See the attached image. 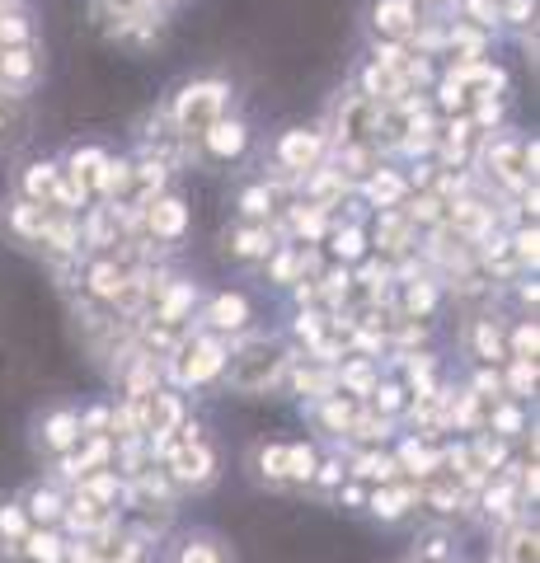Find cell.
Returning a JSON list of instances; mask_svg holds the SVG:
<instances>
[{
  "label": "cell",
  "mask_w": 540,
  "mask_h": 563,
  "mask_svg": "<svg viewBox=\"0 0 540 563\" xmlns=\"http://www.w3.org/2000/svg\"><path fill=\"white\" fill-rule=\"evenodd\" d=\"M80 442V413L76 409H57L43 423V446L47 451H71Z\"/></svg>",
  "instance_id": "cell-13"
},
{
  "label": "cell",
  "mask_w": 540,
  "mask_h": 563,
  "mask_svg": "<svg viewBox=\"0 0 540 563\" xmlns=\"http://www.w3.org/2000/svg\"><path fill=\"white\" fill-rule=\"evenodd\" d=\"M470 15H475L479 24H494V19H498V5H494V0H470Z\"/></svg>",
  "instance_id": "cell-41"
},
{
  "label": "cell",
  "mask_w": 540,
  "mask_h": 563,
  "mask_svg": "<svg viewBox=\"0 0 540 563\" xmlns=\"http://www.w3.org/2000/svg\"><path fill=\"white\" fill-rule=\"evenodd\" d=\"M376 404H381V409H400L404 390H400V385H376Z\"/></svg>",
  "instance_id": "cell-39"
},
{
  "label": "cell",
  "mask_w": 540,
  "mask_h": 563,
  "mask_svg": "<svg viewBox=\"0 0 540 563\" xmlns=\"http://www.w3.org/2000/svg\"><path fill=\"white\" fill-rule=\"evenodd\" d=\"M170 474L179 479V484H188V488L212 484V474H216L212 446H207V442H184V446H174V451H170Z\"/></svg>",
  "instance_id": "cell-6"
},
{
  "label": "cell",
  "mask_w": 540,
  "mask_h": 563,
  "mask_svg": "<svg viewBox=\"0 0 540 563\" xmlns=\"http://www.w3.org/2000/svg\"><path fill=\"white\" fill-rule=\"evenodd\" d=\"M343 381L353 385V390H376V376H371L367 366L357 362V366H348V371H343Z\"/></svg>",
  "instance_id": "cell-38"
},
{
  "label": "cell",
  "mask_w": 540,
  "mask_h": 563,
  "mask_svg": "<svg viewBox=\"0 0 540 563\" xmlns=\"http://www.w3.org/2000/svg\"><path fill=\"white\" fill-rule=\"evenodd\" d=\"M0 535H5L10 545L29 535V517H24V507H15V503H5V507H0Z\"/></svg>",
  "instance_id": "cell-27"
},
{
  "label": "cell",
  "mask_w": 540,
  "mask_h": 563,
  "mask_svg": "<svg viewBox=\"0 0 540 563\" xmlns=\"http://www.w3.org/2000/svg\"><path fill=\"white\" fill-rule=\"evenodd\" d=\"M207 324H212V329H221V334H226V329H245V324H249V301H245V296H235V291L216 296L212 310H207Z\"/></svg>",
  "instance_id": "cell-15"
},
{
  "label": "cell",
  "mask_w": 540,
  "mask_h": 563,
  "mask_svg": "<svg viewBox=\"0 0 540 563\" xmlns=\"http://www.w3.org/2000/svg\"><path fill=\"white\" fill-rule=\"evenodd\" d=\"M174 563H231V549L216 535H188L184 545L174 549Z\"/></svg>",
  "instance_id": "cell-14"
},
{
  "label": "cell",
  "mask_w": 540,
  "mask_h": 563,
  "mask_svg": "<svg viewBox=\"0 0 540 563\" xmlns=\"http://www.w3.org/2000/svg\"><path fill=\"white\" fill-rule=\"evenodd\" d=\"M475 357H479V362H498V357H503V338H498L494 320H479L475 324Z\"/></svg>",
  "instance_id": "cell-24"
},
{
  "label": "cell",
  "mask_w": 540,
  "mask_h": 563,
  "mask_svg": "<svg viewBox=\"0 0 540 563\" xmlns=\"http://www.w3.org/2000/svg\"><path fill=\"white\" fill-rule=\"evenodd\" d=\"M202 146L212 160H235V155L249 146V127L240 118H216L207 132H202Z\"/></svg>",
  "instance_id": "cell-7"
},
{
  "label": "cell",
  "mask_w": 540,
  "mask_h": 563,
  "mask_svg": "<svg viewBox=\"0 0 540 563\" xmlns=\"http://www.w3.org/2000/svg\"><path fill=\"white\" fill-rule=\"evenodd\" d=\"M395 470H400V465H395L390 456H376V451H371V456L357 460L353 474H362V479H386V484H390V479H395Z\"/></svg>",
  "instance_id": "cell-29"
},
{
  "label": "cell",
  "mask_w": 540,
  "mask_h": 563,
  "mask_svg": "<svg viewBox=\"0 0 540 563\" xmlns=\"http://www.w3.org/2000/svg\"><path fill=\"white\" fill-rule=\"evenodd\" d=\"M512 357H517V362H536V324H517V334H512Z\"/></svg>",
  "instance_id": "cell-31"
},
{
  "label": "cell",
  "mask_w": 540,
  "mask_h": 563,
  "mask_svg": "<svg viewBox=\"0 0 540 563\" xmlns=\"http://www.w3.org/2000/svg\"><path fill=\"white\" fill-rule=\"evenodd\" d=\"M489 423H494V432L512 437V432H522V409H512V404H503V409L489 413Z\"/></svg>",
  "instance_id": "cell-35"
},
{
  "label": "cell",
  "mask_w": 540,
  "mask_h": 563,
  "mask_svg": "<svg viewBox=\"0 0 540 563\" xmlns=\"http://www.w3.org/2000/svg\"><path fill=\"white\" fill-rule=\"evenodd\" d=\"M43 76V57H38V47L24 43V47H0V90L5 94H24L38 85Z\"/></svg>",
  "instance_id": "cell-4"
},
{
  "label": "cell",
  "mask_w": 540,
  "mask_h": 563,
  "mask_svg": "<svg viewBox=\"0 0 540 563\" xmlns=\"http://www.w3.org/2000/svg\"><path fill=\"white\" fill-rule=\"evenodd\" d=\"M273 249V240H268V226H240L231 230V254L235 259H263Z\"/></svg>",
  "instance_id": "cell-17"
},
{
  "label": "cell",
  "mask_w": 540,
  "mask_h": 563,
  "mask_svg": "<svg viewBox=\"0 0 540 563\" xmlns=\"http://www.w3.org/2000/svg\"><path fill=\"white\" fill-rule=\"evenodd\" d=\"M57 183H62V169H57V165H29V174H24V193H29V202H43V207H52Z\"/></svg>",
  "instance_id": "cell-16"
},
{
  "label": "cell",
  "mask_w": 540,
  "mask_h": 563,
  "mask_svg": "<svg viewBox=\"0 0 540 563\" xmlns=\"http://www.w3.org/2000/svg\"><path fill=\"white\" fill-rule=\"evenodd\" d=\"M320 155H324V137H320V132H287V137L278 141L282 169H296V174L315 169V165H320Z\"/></svg>",
  "instance_id": "cell-8"
},
{
  "label": "cell",
  "mask_w": 540,
  "mask_h": 563,
  "mask_svg": "<svg viewBox=\"0 0 540 563\" xmlns=\"http://www.w3.org/2000/svg\"><path fill=\"white\" fill-rule=\"evenodd\" d=\"M432 305V287L428 282H414V287H409V310H428Z\"/></svg>",
  "instance_id": "cell-40"
},
{
  "label": "cell",
  "mask_w": 540,
  "mask_h": 563,
  "mask_svg": "<svg viewBox=\"0 0 540 563\" xmlns=\"http://www.w3.org/2000/svg\"><path fill=\"white\" fill-rule=\"evenodd\" d=\"M292 230L315 240V235L324 230V207H296V212H292Z\"/></svg>",
  "instance_id": "cell-30"
},
{
  "label": "cell",
  "mask_w": 540,
  "mask_h": 563,
  "mask_svg": "<svg viewBox=\"0 0 540 563\" xmlns=\"http://www.w3.org/2000/svg\"><path fill=\"white\" fill-rule=\"evenodd\" d=\"M240 207H245V216H254V221H259V216L273 212V193H268V188H249L245 198H240Z\"/></svg>",
  "instance_id": "cell-34"
},
{
  "label": "cell",
  "mask_w": 540,
  "mask_h": 563,
  "mask_svg": "<svg viewBox=\"0 0 540 563\" xmlns=\"http://www.w3.org/2000/svg\"><path fill=\"white\" fill-rule=\"evenodd\" d=\"M221 366H226V348H221L216 338H193V343H184L179 357H174V381L202 385V381H212Z\"/></svg>",
  "instance_id": "cell-3"
},
{
  "label": "cell",
  "mask_w": 540,
  "mask_h": 563,
  "mask_svg": "<svg viewBox=\"0 0 540 563\" xmlns=\"http://www.w3.org/2000/svg\"><path fill=\"white\" fill-rule=\"evenodd\" d=\"M371 24L386 33V38L414 33V0H376L371 5Z\"/></svg>",
  "instance_id": "cell-11"
},
{
  "label": "cell",
  "mask_w": 540,
  "mask_h": 563,
  "mask_svg": "<svg viewBox=\"0 0 540 563\" xmlns=\"http://www.w3.org/2000/svg\"><path fill=\"white\" fill-rule=\"evenodd\" d=\"M390 427H386V418H381V423H376V418H362V423H357V437H367V442H376V437H386Z\"/></svg>",
  "instance_id": "cell-42"
},
{
  "label": "cell",
  "mask_w": 540,
  "mask_h": 563,
  "mask_svg": "<svg viewBox=\"0 0 540 563\" xmlns=\"http://www.w3.org/2000/svg\"><path fill=\"white\" fill-rule=\"evenodd\" d=\"M334 249H339L343 259H357V254H362V230H339V244H334Z\"/></svg>",
  "instance_id": "cell-37"
},
{
  "label": "cell",
  "mask_w": 540,
  "mask_h": 563,
  "mask_svg": "<svg viewBox=\"0 0 540 563\" xmlns=\"http://www.w3.org/2000/svg\"><path fill=\"white\" fill-rule=\"evenodd\" d=\"M146 230L155 240H179L188 230V207L179 198H151L146 202Z\"/></svg>",
  "instance_id": "cell-9"
},
{
  "label": "cell",
  "mask_w": 540,
  "mask_h": 563,
  "mask_svg": "<svg viewBox=\"0 0 540 563\" xmlns=\"http://www.w3.org/2000/svg\"><path fill=\"white\" fill-rule=\"evenodd\" d=\"M376 118H381V104L367 99V94H348L339 108V141L343 151H353L357 141H367L376 132Z\"/></svg>",
  "instance_id": "cell-5"
},
{
  "label": "cell",
  "mask_w": 540,
  "mask_h": 563,
  "mask_svg": "<svg viewBox=\"0 0 540 563\" xmlns=\"http://www.w3.org/2000/svg\"><path fill=\"white\" fill-rule=\"evenodd\" d=\"M310 474H315V451L306 442L287 446V465H282V479H296V484H310Z\"/></svg>",
  "instance_id": "cell-22"
},
{
  "label": "cell",
  "mask_w": 540,
  "mask_h": 563,
  "mask_svg": "<svg viewBox=\"0 0 540 563\" xmlns=\"http://www.w3.org/2000/svg\"><path fill=\"white\" fill-rule=\"evenodd\" d=\"M324 427H334V432L353 427V404H348V399H329V404H324Z\"/></svg>",
  "instance_id": "cell-33"
},
{
  "label": "cell",
  "mask_w": 540,
  "mask_h": 563,
  "mask_svg": "<svg viewBox=\"0 0 540 563\" xmlns=\"http://www.w3.org/2000/svg\"><path fill=\"white\" fill-rule=\"evenodd\" d=\"M231 104V90L221 85V80H193L184 90L174 94V127L184 132V137H202L207 127H212L221 113Z\"/></svg>",
  "instance_id": "cell-2"
},
{
  "label": "cell",
  "mask_w": 540,
  "mask_h": 563,
  "mask_svg": "<svg viewBox=\"0 0 540 563\" xmlns=\"http://www.w3.org/2000/svg\"><path fill=\"white\" fill-rule=\"evenodd\" d=\"M66 512V503L52 493V488H33L29 493V517H38V521H57Z\"/></svg>",
  "instance_id": "cell-25"
},
{
  "label": "cell",
  "mask_w": 540,
  "mask_h": 563,
  "mask_svg": "<svg viewBox=\"0 0 540 563\" xmlns=\"http://www.w3.org/2000/svg\"><path fill=\"white\" fill-rule=\"evenodd\" d=\"M221 371H226L231 390H240V395H263V390L287 371V352H282V343H273V338H249V343H240L235 352H226V366H221Z\"/></svg>",
  "instance_id": "cell-1"
},
{
  "label": "cell",
  "mask_w": 540,
  "mask_h": 563,
  "mask_svg": "<svg viewBox=\"0 0 540 563\" xmlns=\"http://www.w3.org/2000/svg\"><path fill=\"white\" fill-rule=\"evenodd\" d=\"M0 15H5V0H0Z\"/></svg>",
  "instance_id": "cell-43"
},
{
  "label": "cell",
  "mask_w": 540,
  "mask_h": 563,
  "mask_svg": "<svg viewBox=\"0 0 540 563\" xmlns=\"http://www.w3.org/2000/svg\"><path fill=\"white\" fill-rule=\"evenodd\" d=\"M503 563H536V531L531 526H517L503 540Z\"/></svg>",
  "instance_id": "cell-21"
},
{
  "label": "cell",
  "mask_w": 540,
  "mask_h": 563,
  "mask_svg": "<svg viewBox=\"0 0 540 563\" xmlns=\"http://www.w3.org/2000/svg\"><path fill=\"white\" fill-rule=\"evenodd\" d=\"M193 301H198V287H193V282H174V287H165L155 296V320L165 324V329H174V324H184Z\"/></svg>",
  "instance_id": "cell-10"
},
{
  "label": "cell",
  "mask_w": 540,
  "mask_h": 563,
  "mask_svg": "<svg viewBox=\"0 0 540 563\" xmlns=\"http://www.w3.org/2000/svg\"><path fill=\"white\" fill-rule=\"evenodd\" d=\"M127 183H132V165H127V160H104L99 174H94V188H99L104 198H118Z\"/></svg>",
  "instance_id": "cell-20"
},
{
  "label": "cell",
  "mask_w": 540,
  "mask_h": 563,
  "mask_svg": "<svg viewBox=\"0 0 540 563\" xmlns=\"http://www.w3.org/2000/svg\"><path fill=\"white\" fill-rule=\"evenodd\" d=\"M29 132V108L19 94H5L0 90V151H15L19 141Z\"/></svg>",
  "instance_id": "cell-12"
},
{
  "label": "cell",
  "mask_w": 540,
  "mask_h": 563,
  "mask_svg": "<svg viewBox=\"0 0 540 563\" xmlns=\"http://www.w3.org/2000/svg\"><path fill=\"white\" fill-rule=\"evenodd\" d=\"M367 193H371L376 202H381V207H390V202H400V198H404V179H395V174H386V169H381V174L371 179Z\"/></svg>",
  "instance_id": "cell-28"
},
{
  "label": "cell",
  "mask_w": 540,
  "mask_h": 563,
  "mask_svg": "<svg viewBox=\"0 0 540 563\" xmlns=\"http://www.w3.org/2000/svg\"><path fill=\"white\" fill-rule=\"evenodd\" d=\"M531 385H536V362H517V357H512V390L526 395Z\"/></svg>",
  "instance_id": "cell-36"
},
{
  "label": "cell",
  "mask_w": 540,
  "mask_h": 563,
  "mask_svg": "<svg viewBox=\"0 0 540 563\" xmlns=\"http://www.w3.org/2000/svg\"><path fill=\"white\" fill-rule=\"evenodd\" d=\"M33 43V24L24 15H15V10H5L0 15V47H24Z\"/></svg>",
  "instance_id": "cell-23"
},
{
  "label": "cell",
  "mask_w": 540,
  "mask_h": 563,
  "mask_svg": "<svg viewBox=\"0 0 540 563\" xmlns=\"http://www.w3.org/2000/svg\"><path fill=\"white\" fill-rule=\"evenodd\" d=\"M62 540L52 531H29L24 535V559L29 563H62Z\"/></svg>",
  "instance_id": "cell-19"
},
{
  "label": "cell",
  "mask_w": 540,
  "mask_h": 563,
  "mask_svg": "<svg viewBox=\"0 0 540 563\" xmlns=\"http://www.w3.org/2000/svg\"><path fill=\"white\" fill-rule=\"evenodd\" d=\"M259 474H268V479H282V465H287V446H259Z\"/></svg>",
  "instance_id": "cell-32"
},
{
  "label": "cell",
  "mask_w": 540,
  "mask_h": 563,
  "mask_svg": "<svg viewBox=\"0 0 540 563\" xmlns=\"http://www.w3.org/2000/svg\"><path fill=\"white\" fill-rule=\"evenodd\" d=\"M123 282H127V273L118 268V263H94L90 268V296L94 301H113Z\"/></svg>",
  "instance_id": "cell-18"
},
{
  "label": "cell",
  "mask_w": 540,
  "mask_h": 563,
  "mask_svg": "<svg viewBox=\"0 0 540 563\" xmlns=\"http://www.w3.org/2000/svg\"><path fill=\"white\" fill-rule=\"evenodd\" d=\"M409 498H414L409 488H386V493H376V498H371V512H376V517H386V521H395L404 507H409Z\"/></svg>",
  "instance_id": "cell-26"
}]
</instances>
